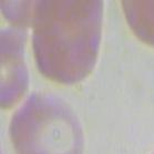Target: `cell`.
<instances>
[{
	"label": "cell",
	"mask_w": 154,
	"mask_h": 154,
	"mask_svg": "<svg viewBox=\"0 0 154 154\" xmlns=\"http://www.w3.org/2000/svg\"><path fill=\"white\" fill-rule=\"evenodd\" d=\"M35 1H2V12L12 27L18 29L28 28L31 25Z\"/></svg>",
	"instance_id": "4"
},
{
	"label": "cell",
	"mask_w": 154,
	"mask_h": 154,
	"mask_svg": "<svg viewBox=\"0 0 154 154\" xmlns=\"http://www.w3.org/2000/svg\"><path fill=\"white\" fill-rule=\"evenodd\" d=\"M12 137L20 154H79V125L69 105L51 93H35L17 112Z\"/></svg>",
	"instance_id": "2"
},
{
	"label": "cell",
	"mask_w": 154,
	"mask_h": 154,
	"mask_svg": "<svg viewBox=\"0 0 154 154\" xmlns=\"http://www.w3.org/2000/svg\"><path fill=\"white\" fill-rule=\"evenodd\" d=\"M25 33L14 27L1 31L2 104H12L28 87V72L25 64Z\"/></svg>",
	"instance_id": "3"
},
{
	"label": "cell",
	"mask_w": 154,
	"mask_h": 154,
	"mask_svg": "<svg viewBox=\"0 0 154 154\" xmlns=\"http://www.w3.org/2000/svg\"><path fill=\"white\" fill-rule=\"evenodd\" d=\"M102 2L35 1L32 47L40 72L59 83L87 77L97 59Z\"/></svg>",
	"instance_id": "1"
}]
</instances>
